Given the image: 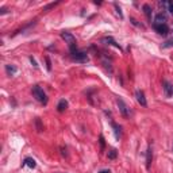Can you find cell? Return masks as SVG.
Segmentation results:
<instances>
[{
  "label": "cell",
  "mask_w": 173,
  "mask_h": 173,
  "mask_svg": "<svg viewBox=\"0 0 173 173\" xmlns=\"http://www.w3.org/2000/svg\"><path fill=\"white\" fill-rule=\"evenodd\" d=\"M5 71H7L8 75H15L16 72H18V69H16V66H14V65H5Z\"/></svg>",
  "instance_id": "9a60e30c"
},
{
  "label": "cell",
  "mask_w": 173,
  "mask_h": 173,
  "mask_svg": "<svg viewBox=\"0 0 173 173\" xmlns=\"http://www.w3.org/2000/svg\"><path fill=\"white\" fill-rule=\"evenodd\" d=\"M116 156H118L116 149H111V150L108 152V154H107L108 160H115V158H116Z\"/></svg>",
  "instance_id": "2e32d148"
},
{
  "label": "cell",
  "mask_w": 173,
  "mask_h": 173,
  "mask_svg": "<svg viewBox=\"0 0 173 173\" xmlns=\"http://www.w3.org/2000/svg\"><path fill=\"white\" fill-rule=\"evenodd\" d=\"M68 108V102H66L65 99H61L60 102H58V104H57V111L58 112H64Z\"/></svg>",
  "instance_id": "8fae6325"
},
{
  "label": "cell",
  "mask_w": 173,
  "mask_h": 173,
  "mask_svg": "<svg viewBox=\"0 0 173 173\" xmlns=\"http://www.w3.org/2000/svg\"><path fill=\"white\" fill-rule=\"evenodd\" d=\"M4 14H7V8L5 7H1L0 8V15H4Z\"/></svg>",
  "instance_id": "cb8c5ba5"
},
{
  "label": "cell",
  "mask_w": 173,
  "mask_h": 173,
  "mask_svg": "<svg viewBox=\"0 0 173 173\" xmlns=\"http://www.w3.org/2000/svg\"><path fill=\"white\" fill-rule=\"evenodd\" d=\"M46 68H47V71H51V64H50L49 57H46Z\"/></svg>",
  "instance_id": "44dd1931"
},
{
  "label": "cell",
  "mask_w": 173,
  "mask_h": 173,
  "mask_svg": "<svg viewBox=\"0 0 173 173\" xmlns=\"http://www.w3.org/2000/svg\"><path fill=\"white\" fill-rule=\"evenodd\" d=\"M135 97H137V102L142 106V107H146L148 106V100H146V97H145V93L142 91H135Z\"/></svg>",
  "instance_id": "8992f818"
},
{
  "label": "cell",
  "mask_w": 173,
  "mask_h": 173,
  "mask_svg": "<svg viewBox=\"0 0 173 173\" xmlns=\"http://www.w3.org/2000/svg\"><path fill=\"white\" fill-rule=\"evenodd\" d=\"M153 29L156 30L157 34L160 35H168L169 33V27L166 25H158V23H153Z\"/></svg>",
  "instance_id": "5b68a950"
},
{
  "label": "cell",
  "mask_w": 173,
  "mask_h": 173,
  "mask_svg": "<svg viewBox=\"0 0 173 173\" xmlns=\"http://www.w3.org/2000/svg\"><path fill=\"white\" fill-rule=\"evenodd\" d=\"M172 96H173V84H172Z\"/></svg>",
  "instance_id": "4316f807"
},
{
  "label": "cell",
  "mask_w": 173,
  "mask_h": 173,
  "mask_svg": "<svg viewBox=\"0 0 173 173\" xmlns=\"http://www.w3.org/2000/svg\"><path fill=\"white\" fill-rule=\"evenodd\" d=\"M71 58L73 61L76 62H80V64H85V62L89 61V57L86 54L85 51H81V50H73L71 51Z\"/></svg>",
  "instance_id": "7a4b0ae2"
},
{
  "label": "cell",
  "mask_w": 173,
  "mask_h": 173,
  "mask_svg": "<svg viewBox=\"0 0 173 173\" xmlns=\"http://www.w3.org/2000/svg\"><path fill=\"white\" fill-rule=\"evenodd\" d=\"M168 11H169V12H170V14H172V15H173V3H170V4H169V8H168Z\"/></svg>",
  "instance_id": "d4e9b609"
},
{
  "label": "cell",
  "mask_w": 173,
  "mask_h": 173,
  "mask_svg": "<svg viewBox=\"0 0 173 173\" xmlns=\"http://www.w3.org/2000/svg\"><path fill=\"white\" fill-rule=\"evenodd\" d=\"M172 152H173V142H172Z\"/></svg>",
  "instance_id": "83f0119b"
},
{
  "label": "cell",
  "mask_w": 173,
  "mask_h": 173,
  "mask_svg": "<svg viewBox=\"0 0 173 173\" xmlns=\"http://www.w3.org/2000/svg\"><path fill=\"white\" fill-rule=\"evenodd\" d=\"M165 22H166V15L162 14V12H160L156 15V21L154 23H158V25H165Z\"/></svg>",
  "instance_id": "7c38bea8"
},
{
  "label": "cell",
  "mask_w": 173,
  "mask_h": 173,
  "mask_svg": "<svg viewBox=\"0 0 173 173\" xmlns=\"http://www.w3.org/2000/svg\"><path fill=\"white\" fill-rule=\"evenodd\" d=\"M99 141H100V145H102V149H104V145H106V143H104V138H103V135H100V137H99Z\"/></svg>",
  "instance_id": "603a6c76"
},
{
  "label": "cell",
  "mask_w": 173,
  "mask_h": 173,
  "mask_svg": "<svg viewBox=\"0 0 173 173\" xmlns=\"http://www.w3.org/2000/svg\"><path fill=\"white\" fill-rule=\"evenodd\" d=\"M99 173H110V170H108V169H103V170H100Z\"/></svg>",
  "instance_id": "484cf974"
},
{
  "label": "cell",
  "mask_w": 173,
  "mask_h": 173,
  "mask_svg": "<svg viewBox=\"0 0 173 173\" xmlns=\"http://www.w3.org/2000/svg\"><path fill=\"white\" fill-rule=\"evenodd\" d=\"M33 96L35 97L37 102L42 103V104H47V96H46L45 91H43L39 85L33 86Z\"/></svg>",
  "instance_id": "6da1fadb"
},
{
  "label": "cell",
  "mask_w": 173,
  "mask_h": 173,
  "mask_svg": "<svg viewBox=\"0 0 173 173\" xmlns=\"http://www.w3.org/2000/svg\"><path fill=\"white\" fill-rule=\"evenodd\" d=\"M116 104H118V107H119V111H120V114H122L123 118H128V116H130V108H128V106L123 102L120 97H118V99H116Z\"/></svg>",
  "instance_id": "277c9868"
},
{
  "label": "cell",
  "mask_w": 173,
  "mask_h": 173,
  "mask_svg": "<svg viewBox=\"0 0 173 173\" xmlns=\"http://www.w3.org/2000/svg\"><path fill=\"white\" fill-rule=\"evenodd\" d=\"M23 165H26V166H29V168H31V169H34L37 166V162H35V160H34V158L27 157V158H25Z\"/></svg>",
  "instance_id": "4fadbf2b"
},
{
  "label": "cell",
  "mask_w": 173,
  "mask_h": 173,
  "mask_svg": "<svg viewBox=\"0 0 173 173\" xmlns=\"http://www.w3.org/2000/svg\"><path fill=\"white\" fill-rule=\"evenodd\" d=\"M61 38L65 41V43H68L71 51H73V50H76V49H77V47H76V38H75L73 34L68 33V31H62V33H61Z\"/></svg>",
  "instance_id": "3957f363"
},
{
  "label": "cell",
  "mask_w": 173,
  "mask_h": 173,
  "mask_svg": "<svg viewBox=\"0 0 173 173\" xmlns=\"http://www.w3.org/2000/svg\"><path fill=\"white\" fill-rule=\"evenodd\" d=\"M130 22H131V23H132L134 26H138V27H142V25H141V23H138V21H137V19H134V18H130Z\"/></svg>",
  "instance_id": "ffe728a7"
},
{
  "label": "cell",
  "mask_w": 173,
  "mask_h": 173,
  "mask_svg": "<svg viewBox=\"0 0 173 173\" xmlns=\"http://www.w3.org/2000/svg\"><path fill=\"white\" fill-rule=\"evenodd\" d=\"M111 126H112V128H114V134H115V138H116L118 141L122 138V127L118 124V123H115V122H111Z\"/></svg>",
  "instance_id": "ba28073f"
},
{
  "label": "cell",
  "mask_w": 173,
  "mask_h": 173,
  "mask_svg": "<svg viewBox=\"0 0 173 173\" xmlns=\"http://www.w3.org/2000/svg\"><path fill=\"white\" fill-rule=\"evenodd\" d=\"M115 8H116V12H118V15H119V18H120V19H122L123 18V14H122V11H120V7H119V5L116 4V3H115Z\"/></svg>",
  "instance_id": "d6986e66"
},
{
  "label": "cell",
  "mask_w": 173,
  "mask_h": 173,
  "mask_svg": "<svg viewBox=\"0 0 173 173\" xmlns=\"http://www.w3.org/2000/svg\"><path fill=\"white\" fill-rule=\"evenodd\" d=\"M142 10H143V14H145V15H146V18H148V21H149V22H152V15H153L152 7H150L149 4H143Z\"/></svg>",
  "instance_id": "30bf717a"
},
{
  "label": "cell",
  "mask_w": 173,
  "mask_h": 173,
  "mask_svg": "<svg viewBox=\"0 0 173 173\" xmlns=\"http://www.w3.org/2000/svg\"><path fill=\"white\" fill-rule=\"evenodd\" d=\"M30 62L33 64V66H34V68H38V64H37V61L33 58V57H30Z\"/></svg>",
  "instance_id": "7402d4cb"
},
{
  "label": "cell",
  "mask_w": 173,
  "mask_h": 173,
  "mask_svg": "<svg viewBox=\"0 0 173 173\" xmlns=\"http://www.w3.org/2000/svg\"><path fill=\"white\" fill-rule=\"evenodd\" d=\"M102 43H106V45L115 46L116 49H119V50H122V47H120V45H119V43H116V42H115V39H114L112 37H103V38H102Z\"/></svg>",
  "instance_id": "52a82bcc"
},
{
  "label": "cell",
  "mask_w": 173,
  "mask_h": 173,
  "mask_svg": "<svg viewBox=\"0 0 173 173\" xmlns=\"http://www.w3.org/2000/svg\"><path fill=\"white\" fill-rule=\"evenodd\" d=\"M152 161H153V149L149 146L148 150H146V168L150 169L152 166Z\"/></svg>",
  "instance_id": "9c48e42d"
},
{
  "label": "cell",
  "mask_w": 173,
  "mask_h": 173,
  "mask_svg": "<svg viewBox=\"0 0 173 173\" xmlns=\"http://www.w3.org/2000/svg\"><path fill=\"white\" fill-rule=\"evenodd\" d=\"M164 91H165V95L168 97L172 96V84L169 81H164Z\"/></svg>",
  "instance_id": "5bb4252c"
},
{
  "label": "cell",
  "mask_w": 173,
  "mask_h": 173,
  "mask_svg": "<svg viewBox=\"0 0 173 173\" xmlns=\"http://www.w3.org/2000/svg\"><path fill=\"white\" fill-rule=\"evenodd\" d=\"M173 46V39H169L162 45V49H166V47H172Z\"/></svg>",
  "instance_id": "e0dca14e"
},
{
  "label": "cell",
  "mask_w": 173,
  "mask_h": 173,
  "mask_svg": "<svg viewBox=\"0 0 173 173\" xmlns=\"http://www.w3.org/2000/svg\"><path fill=\"white\" fill-rule=\"evenodd\" d=\"M35 124H37V128H38V131H42L43 130V127H42V124H41V120L37 118L35 119Z\"/></svg>",
  "instance_id": "ac0fdd59"
}]
</instances>
